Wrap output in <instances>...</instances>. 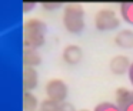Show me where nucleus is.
<instances>
[{"instance_id": "1", "label": "nucleus", "mask_w": 133, "mask_h": 111, "mask_svg": "<svg viewBox=\"0 0 133 111\" xmlns=\"http://www.w3.org/2000/svg\"><path fill=\"white\" fill-rule=\"evenodd\" d=\"M46 23L42 19L32 17V19L24 20L23 28H22V36H23V47L36 48L44 44L46 41Z\"/></svg>"}, {"instance_id": "2", "label": "nucleus", "mask_w": 133, "mask_h": 111, "mask_svg": "<svg viewBox=\"0 0 133 111\" xmlns=\"http://www.w3.org/2000/svg\"><path fill=\"white\" fill-rule=\"evenodd\" d=\"M63 27L72 34H79L84 30V9L79 3H69L63 7L62 16Z\"/></svg>"}, {"instance_id": "3", "label": "nucleus", "mask_w": 133, "mask_h": 111, "mask_svg": "<svg viewBox=\"0 0 133 111\" xmlns=\"http://www.w3.org/2000/svg\"><path fill=\"white\" fill-rule=\"evenodd\" d=\"M120 26V19L112 9H102L95 14V27L99 31H112Z\"/></svg>"}, {"instance_id": "4", "label": "nucleus", "mask_w": 133, "mask_h": 111, "mask_svg": "<svg viewBox=\"0 0 133 111\" xmlns=\"http://www.w3.org/2000/svg\"><path fill=\"white\" fill-rule=\"evenodd\" d=\"M44 91H46V95L49 100L57 102V104H62V102L66 101L67 94H69V87L67 84L60 78H52L46 83V87H44Z\"/></svg>"}, {"instance_id": "5", "label": "nucleus", "mask_w": 133, "mask_h": 111, "mask_svg": "<svg viewBox=\"0 0 133 111\" xmlns=\"http://www.w3.org/2000/svg\"><path fill=\"white\" fill-rule=\"evenodd\" d=\"M62 58L69 65H77L82 61V58H83V50L77 44H69L63 48Z\"/></svg>"}, {"instance_id": "6", "label": "nucleus", "mask_w": 133, "mask_h": 111, "mask_svg": "<svg viewBox=\"0 0 133 111\" xmlns=\"http://www.w3.org/2000/svg\"><path fill=\"white\" fill-rule=\"evenodd\" d=\"M130 64H132V63H130V60L127 56L117 54V56H115L110 60L109 68L113 74H116V76H123V74H126L127 71H129Z\"/></svg>"}, {"instance_id": "7", "label": "nucleus", "mask_w": 133, "mask_h": 111, "mask_svg": "<svg viewBox=\"0 0 133 111\" xmlns=\"http://www.w3.org/2000/svg\"><path fill=\"white\" fill-rule=\"evenodd\" d=\"M22 84H23V91H33L35 88H37V85H39L37 70L36 68H30V67H23Z\"/></svg>"}, {"instance_id": "8", "label": "nucleus", "mask_w": 133, "mask_h": 111, "mask_svg": "<svg viewBox=\"0 0 133 111\" xmlns=\"http://www.w3.org/2000/svg\"><path fill=\"white\" fill-rule=\"evenodd\" d=\"M22 61H23V67L36 68L37 65H40V63H42V56H40V53H39L36 48L23 47Z\"/></svg>"}, {"instance_id": "9", "label": "nucleus", "mask_w": 133, "mask_h": 111, "mask_svg": "<svg viewBox=\"0 0 133 111\" xmlns=\"http://www.w3.org/2000/svg\"><path fill=\"white\" fill-rule=\"evenodd\" d=\"M115 43L120 48H133V30L123 28L115 37Z\"/></svg>"}, {"instance_id": "10", "label": "nucleus", "mask_w": 133, "mask_h": 111, "mask_svg": "<svg viewBox=\"0 0 133 111\" xmlns=\"http://www.w3.org/2000/svg\"><path fill=\"white\" fill-rule=\"evenodd\" d=\"M133 100V91L126 87H119L116 90V104L120 108H123L126 104H129Z\"/></svg>"}, {"instance_id": "11", "label": "nucleus", "mask_w": 133, "mask_h": 111, "mask_svg": "<svg viewBox=\"0 0 133 111\" xmlns=\"http://www.w3.org/2000/svg\"><path fill=\"white\" fill-rule=\"evenodd\" d=\"M39 100L30 91H23V111H39Z\"/></svg>"}, {"instance_id": "12", "label": "nucleus", "mask_w": 133, "mask_h": 111, "mask_svg": "<svg viewBox=\"0 0 133 111\" xmlns=\"http://www.w3.org/2000/svg\"><path fill=\"white\" fill-rule=\"evenodd\" d=\"M120 16L127 24L133 26V3H122L119 6Z\"/></svg>"}, {"instance_id": "13", "label": "nucleus", "mask_w": 133, "mask_h": 111, "mask_svg": "<svg viewBox=\"0 0 133 111\" xmlns=\"http://www.w3.org/2000/svg\"><path fill=\"white\" fill-rule=\"evenodd\" d=\"M93 111H122V108L119 107L116 102H110V101H104V102H100L97 104Z\"/></svg>"}, {"instance_id": "14", "label": "nucleus", "mask_w": 133, "mask_h": 111, "mask_svg": "<svg viewBox=\"0 0 133 111\" xmlns=\"http://www.w3.org/2000/svg\"><path fill=\"white\" fill-rule=\"evenodd\" d=\"M59 107H60V104L46 98L39 104V111H59Z\"/></svg>"}, {"instance_id": "15", "label": "nucleus", "mask_w": 133, "mask_h": 111, "mask_svg": "<svg viewBox=\"0 0 133 111\" xmlns=\"http://www.w3.org/2000/svg\"><path fill=\"white\" fill-rule=\"evenodd\" d=\"M36 7V3H29V2H23L22 3V10H23V13H29V11H32L33 9Z\"/></svg>"}, {"instance_id": "16", "label": "nucleus", "mask_w": 133, "mask_h": 111, "mask_svg": "<svg viewBox=\"0 0 133 111\" xmlns=\"http://www.w3.org/2000/svg\"><path fill=\"white\" fill-rule=\"evenodd\" d=\"M42 7H43L44 10H57V9L62 7V4L60 3H43Z\"/></svg>"}, {"instance_id": "17", "label": "nucleus", "mask_w": 133, "mask_h": 111, "mask_svg": "<svg viewBox=\"0 0 133 111\" xmlns=\"http://www.w3.org/2000/svg\"><path fill=\"white\" fill-rule=\"evenodd\" d=\"M59 111H76V110H75V107H73L70 102L64 101V102H62V104H60V107H59Z\"/></svg>"}, {"instance_id": "18", "label": "nucleus", "mask_w": 133, "mask_h": 111, "mask_svg": "<svg viewBox=\"0 0 133 111\" xmlns=\"http://www.w3.org/2000/svg\"><path fill=\"white\" fill-rule=\"evenodd\" d=\"M127 77H129V81H130V84L133 85V63L130 64V68H129V71H127Z\"/></svg>"}, {"instance_id": "19", "label": "nucleus", "mask_w": 133, "mask_h": 111, "mask_svg": "<svg viewBox=\"0 0 133 111\" xmlns=\"http://www.w3.org/2000/svg\"><path fill=\"white\" fill-rule=\"evenodd\" d=\"M122 111H133V100L129 102V104H126L123 108H122Z\"/></svg>"}, {"instance_id": "20", "label": "nucleus", "mask_w": 133, "mask_h": 111, "mask_svg": "<svg viewBox=\"0 0 133 111\" xmlns=\"http://www.w3.org/2000/svg\"><path fill=\"white\" fill-rule=\"evenodd\" d=\"M79 111H89V110H79Z\"/></svg>"}]
</instances>
